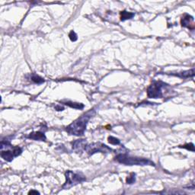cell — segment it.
<instances>
[{
    "label": "cell",
    "instance_id": "1",
    "mask_svg": "<svg viewBox=\"0 0 195 195\" xmlns=\"http://www.w3.org/2000/svg\"><path fill=\"white\" fill-rule=\"evenodd\" d=\"M94 114H95L94 110H90L89 112L84 114L79 118L76 120L74 122L72 123L66 127V132L70 135H74V136L83 135L85 129H86L87 124Z\"/></svg>",
    "mask_w": 195,
    "mask_h": 195
},
{
    "label": "cell",
    "instance_id": "2",
    "mask_svg": "<svg viewBox=\"0 0 195 195\" xmlns=\"http://www.w3.org/2000/svg\"><path fill=\"white\" fill-rule=\"evenodd\" d=\"M115 160L126 165H153L155 166L154 162L147 159L136 156L133 157L126 155V154H119L115 157Z\"/></svg>",
    "mask_w": 195,
    "mask_h": 195
},
{
    "label": "cell",
    "instance_id": "3",
    "mask_svg": "<svg viewBox=\"0 0 195 195\" xmlns=\"http://www.w3.org/2000/svg\"><path fill=\"white\" fill-rule=\"evenodd\" d=\"M6 148V150H2L1 156L7 162H11L14 159L15 157L18 156L22 153V149L19 146H13L10 144L9 142L2 140L1 143V150Z\"/></svg>",
    "mask_w": 195,
    "mask_h": 195
},
{
    "label": "cell",
    "instance_id": "4",
    "mask_svg": "<svg viewBox=\"0 0 195 195\" xmlns=\"http://www.w3.org/2000/svg\"><path fill=\"white\" fill-rule=\"evenodd\" d=\"M66 177V182L63 185V189L67 190L69 189L73 186L80 184L86 180V178L82 173H75L72 171H67L65 173Z\"/></svg>",
    "mask_w": 195,
    "mask_h": 195
},
{
    "label": "cell",
    "instance_id": "5",
    "mask_svg": "<svg viewBox=\"0 0 195 195\" xmlns=\"http://www.w3.org/2000/svg\"><path fill=\"white\" fill-rule=\"evenodd\" d=\"M166 84L161 81L153 82L147 88V95L150 98H159L162 97V88Z\"/></svg>",
    "mask_w": 195,
    "mask_h": 195
},
{
    "label": "cell",
    "instance_id": "6",
    "mask_svg": "<svg viewBox=\"0 0 195 195\" xmlns=\"http://www.w3.org/2000/svg\"><path fill=\"white\" fill-rule=\"evenodd\" d=\"M85 150L90 155L95 153H107L112 151V149L110 147L107 146L105 144H102L101 143H92V144L86 145Z\"/></svg>",
    "mask_w": 195,
    "mask_h": 195
},
{
    "label": "cell",
    "instance_id": "7",
    "mask_svg": "<svg viewBox=\"0 0 195 195\" xmlns=\"http://www.w3.org/2000/svg\"><path fill=\"white\" fill-rule=\"evenodd\" d=\"M181 23L183 27H185V28L191 29V30H193L194 28V18L188 14L184 15V16L181 18Z\"/></svg>",
    "mask_w": 195,
    "mask_h": 195
},
{
    "label": "cell",
    "instance_id": "8",
    "mask_svg": "<svg viewBox=\"0 0 195 195\" xmlns=\"http://www.w3.org/2000/svg\"><path fill=\"white\" fill-rule=\"evenodd\" d=\"M27 138L35 140H40V141H44L46 140V136L44 133L40 132V131H37V132L31 133L28 136H27Z\"/></svg>",
    "mask_w": 195,
    "mask_h": 195
},
{
    "label": "cell",
    "instance_id": "9",
    "mask_svg": "<svg viewBox=\"0 0 195 195\" xmlns=\"http://www.w3.org/2000/svg\"><path fill=\"white\" fill-rule=\"evenodd\" d=\"M86 145V141L85 140H78L73 143V148L76 151H82L85 150Z\"/></svg>",
    "mask_w": 195,
    "mask_h": 195
},
{
    "label": "cell",
    "instance_id": "10",
    "mask_svg": "<svg viewBox=\"0 0 195 195\" xmlns=\"http://www.w3.org/2000/svg\"><path fill=\"white\" fill-rule=\"evenodd\" d=\"M171 75L172 76H176L181 77V78H188V77H193L194 75V69H191V70H188V71H184V72H181V73H171Z\"/></svg>",
    "mask_w": 195,
    "mask_h": 195
},
{
    "label": "cell",
    "instance_id": "11",
    "mask_svg": "<svg viewBox=\"0 0 195 195\" xmlns=\"http://www.w3.org/2000/svg\"><path fill=\"white\" fill-rule=\"evenodd\" d=\"M134 16V13L129 12L126 11H123L121 12V21H125L127 19H131Z\"/></svg>",
    "mask_w": 195,
    "mask_h": 195
},
{
    "label": "cell",
    "instance_id": "12",
    "mask_svg": "<svg viewBox=\"0 0 195 195\" xmlns=\"http://www.w3.org/2000/svg\"><path fill=\"white\" fill-rule=\"evenodd\" d=\"M64 105L69 106V107H73V108H76V109H83L84 107V105L83 104H80V103H76V102H63Z\"/></svg>",
    "mask_w": 195,
    "mask_h": 195
},
{
    "label": "cell",
    "instance_id": "13",
    "mask_svg": "<svg viewBox=\"0 0 195 195\" xmlns=\"http://www.w3.org/2000/svg\"><path fill=\"white\" fill-rule=\"evenodd\" d=\"M31 81L33 82V83L37 84H41L43 83H44V78H43L42 77H40V76H38V75L36 74H32L31 76Z\"/></svg>",
    "mask_w": 195,
    "mask_h": 195
},
{
    "label": "cell",
    "instance_id": "14",
    "mask_svg": "<svg viewBox=\"0 0 195 195\" xmlns=\"http://www.w3.org/2000/svg\"><path fill=\"white\" fill-rule=\"evenodd\" d=\"M108 142L112 145H119L121 143L120 140L117 138L114 137V136H109Z\"/></svg>",
    "mask_w": 195,
    "mask_h": 195
},
{
    "label": "cell",
    "instance_id": "15",
    "mask_svg": "<svg viewBox=\"0 0 195 195\" xmlns=\"http://www.w3.org/2000/svg\"><path fill=\"white\" fill-rule=\"evenodd\" d=\"M135 181H136V174L134 173L131 174V176H129V177L126 178V183L129 184H133V183L135 182Z\"/></svg>",
    "mask_w": 195,
    "mask_h": 195
},
{
    "label": "cell",
    "instance_id": "16",
    "mask_svg": "<svg viewBox=\"0 0 195 195\" xmlns=\"http://www.w3.org/2000/svg\"><path fill=\"white\" fill-rule=\"evenodd\" d=\"M179 147H180V148L186 149V150H190V151L194 152V146L193 143H188V144H185L184 145V146H180Z\"/></svg>",
    "mask_w": 195,
    "mask_h": 195
},
{
    "label": "cell",
    "instance_id": "17",
    "mask_svg": "<svg viewBox=\"0 0 195 195\" xmlns=\"http://www.w3.org/2000/svg\"><path fill=\"white\" fill-rule=\"evenodd\" d=\"M69 39L70 40H72V41H76L77 40V39H78V37H77V35L76 33H75L74 31H70V33H69Z\"/></svg>",
    "mask_w": 195,
    "mask_h": 195
},
{
    "label": "cell",
    "instance_id": "18",
    "mask_svg": "<svg viewBox=\"0 0 195 195\" xmlns=\"http://www.w3.org/2000/svg\"><path fill=\"white\" fill-rule=\"evenodd\" d=\"M39 194V192L37 191H31L30 192H29V194Z\"/></svg>",
    "mask_w": 195,
    "mask_h": 195
},
{
    "label": "cell",
    "instance_id": "19",
    "mask_svg": "<svg viewBox=\"0 0 195 195\" xmlns=\"http://www.w3.org/2000/svg\"><path fill=\"white\" fill-rule=\"evenodd\" d=\"M56 109H57V111H63L64 108H63V107H59V106H56Z\"/></svg>",
    "mask_w": 195,
    "mask_h": 195
}]
</instances>
